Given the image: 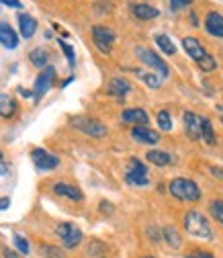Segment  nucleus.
Wrapping results in <instances>:
<instances>
[{
    "mask_svg": "<svg viewBox=\"0 0 223 258\" xmlns=\"http://www.w3.org/2000/svg\"><path fill=\"white\" fill-rule=\"evenodd\" d=\"M182 225H184V232L193 238H201V240H213V232H211V225L207 221V217L199 211H188L182 217Z\"/></svg>",
    "mask_w": 223,
    "mask_h": 258,
    "instance_id": "f257e3e1",
    "label": "nucleus"
},
{
    "mask_svg": "<svg viewBox=\"0 0 223 258\" xmlns=\"http://www.w3.org/2000/svg\"><path fill=\"white\" fill-rule=\"evenodd\" d=\"M168 190L170 195L182 203H197L201 199V188L195 180L190 178H174L170 184H168Z\"/></svg>",
    "mask_w": 223,
    "mask_h": 258,
    "instance_id": "f03ea898",
    "label": "nucleus"
},
{
    "mask_svg": "<svg viewBox=\"0 0 223 258\" xmlns=\"http://www.w3.org/2000/svg\"><path fill=\"white\" fill-rule=\"evenodd\" d=\"M72 125L78 129V132H82V134H86L90 138H105L107 136L105 123H101L99 119H94V117H86V115L72 117Z\"/></svg>",
    "mask_w": 223,
    "mask_h": 258,
    "instance_id": "7ed1b4c3",
    "label": "nucleus"
},
{
    "mask_svg": "<svg viewBox=\"0 0 223 258\" xmlns=\"http://www.w3.org/2000/svg\"><path fill=\"white\" fill-rule=\"evenodd\" d=\"M125 180L133 184V186H145L150 182L147 176V168L139 158H131L129 164H127V172H125Z\"/></svg>",
    "mask_w": 223,
    "mask_h": 258,
    "instance_id": "20e7f679",
    "label": "nucleus"
},
{
    "mask_svg": "<svg viewBox=\"0 0 223 258\" xmlns=\"http://www.w3.org/2000/svg\"><path fill=\"white\" fill-rule=\"evenodd\" d=\"M92 41H94V45H97L99 51L111 53L113 43H115V31L111 27H105V25L92 27Z\"/></svg>",
    "mask_w": 223,
    "mask_h": 258,
    "instance_id": "39448f33",
    "label": "nucleus"
},
{
    "mask_svg": "<svg viewBox=\"0 0 223 258\" xmlns=\"http://www.w3.org/2000/svg\"><path fill=\"white\" fill-rule=\"evenodd\" d=\"M55 234H57V238L61 240V244L66 246V248H76V246H80V242H82V230L78 228V225H74V223H59L57 225V230H55Z\"/></svg>",
    "mask_w": 223,
    "mask_h": 258,
    "instance_id": "423d86ee",
    "label": "nucleus"
},
{
    "mask_svg": "<svg viewBox=\"0 0 223 258\" xmlns=\"http://www.w3.org/2000/svg\"><path fill=\"white\" fill-rule=\"evenodd\" d=\"M135 53H137L139 61H143L145 66H150L152 70H156V74L160 76V78H166V76H168V63H166L160 55H156L152 49H141V47H139Z\"/></svg>",
    "mask_w": 223,
    "mask_h": 258,
    "instance_id": "0eeeda50",
    "label": "nucleus"
},
{
    "mask_svg": "<svg viewBox=\"0 0 223 258\" xmlns=\"http://www.w3.org/2000/svg\"><path fill=\"white\" fill-rule=\"evenodd\" d=\"M31 160H33V164L39 168V170H53L59 166V158L41 150V148H35L33 152H31Z\"/></svg>",
    "mask_w": 223,
    "mask_h": 258,
    "instance_id": "6e6552de",
    "label": "nucleus"
},
{
    "mask_svg": "<svg viewBox=\"0 0 223 258\" xmlns=\"http://www.w3.org/2000/svg\"><path fill=\"white\" fill-rule=\"evenodd\" d=\"M53 76H55V70H53L51 66H45V68L41 70V74H39L37 80H35V88H33L35 101H41V99H43V94L51 88V84H53Z\"/></svg>",
    "mask_w": 223,
    "mask_h": 258,
    "instance_id": "1a4fd4ad",
    "label": "nucleus"
},
{
    "mask_svg": "<svg viewBox=\"0 0 223 258\" xmlns=\"http://www.w3.org/2000/svg\"><path fill=\"white\" fill-rule=\"evenodd\" d=\"M182 121H184V132H186V136L193 140V142H199V140H201L203 117H199V115H195V113L186 111L184 117H182Z\"/></svg>",
    "mask_w": 223,
    "mask_h": 258,
    "instance_id": "9d476101",
    "label": "nucleus"
},
{
    "mask_svg": "<svg viewBox=\"0 0 223 258\" xmlns=\"http://www.w3.org/2000/svg\"><path fill=\"white\" fill-rule=\"evenodd\" d=\"M131 138L137 142V144H143V146H156L160 142V134L154 132V129L145 127V125H135L131 129Z\"/></svg>",
    "mask_w": 223,
    "mask_h": 258,
    "instance_id": "9b49d317",
    "label": "nucleus"
},
{
    "mask_svg": "<svg viewBox=\"0 0 223 258\" xmlns=\"http://www.w3.org/2000/svg\"><path fill=\"white\" fill-rule=\"evenodd\" d=\"M205 31L211 35V37H223V15L217 13V11H211L207 13L205 17Z\"/></svg>",
    "mask_w": 223,
    "mask_h": 258,
    "instance_id": "f8f14e48",
    "label": "nucleus"
},
{
    "mask_svg": "<svg viewBox=\"0 0 223 258\" xmlns=\"http://www.w3.org/2000/svg\"><path fill=\"white\" fill-rule=\"evenodd\" d=\"M182 47H184V51L193 57L197 63L207 55V49H205V45H201V41L197 39V37H184L182 39Z\"/></svg>",
    "mask_w": 223,
    "mask_h": 258,
    "instance_id": "ddd939ff",
    "label": "nucleus"
},
{
    "mask_svg": "<svg viewBox=\"0 0 223 258\" xmlns=\"http://www.w3.org/2000/svg\"><path fill=\"white\" fill-rule=\"evenodd\" d=\"M121 121L123 123H131V125H147L150 117H147V113L143 109L135 107V109H125L121 113Z\"/></svg>",
    "mask_w": 223,
    "mask_h": 258,
    "instance_id": "4468645a",
    "label": "nucleus"
},
{
    "mask_svg": "<svg viewBox=\"0 0 223 258\" xmlns=\"http://www.w3.org/2000/svg\"><path fill=\"white\" fill-rule=\"evenodd\" d=\"M53 192L59 197H66V199H72V201H82L84 195L78 186H72V184H66V182H55L53 184Z\"/></svg>",
    "mask_w": 223,
    "mask_h": 258,
    "instance_id": "2eb2a0df",
    "label": "nucleus"
},
{
    "mask_svg": "<svg viewBox=\"0 0 223 258\" xmlns=\"http://www.w3.org/2000/svg\"><path fill=\"white\" fill-rule=\"evenodd\" d=\"M107 90H109L111 96H115V99H125V96L131 92V84H129V80H125V78H113L109 82Z\"/></svg>",
    "mask_w": 223,
    "mask_h": 258,
    "instance_id": "dca6fc26",
    "label": "nucleus"
},
{
    "mask_svg": "<svg viewBox=\"0 0 223 258\" xmlns=\"http://www.w3.org/2000/svg\"><path fill=\"white\" fill-rule=\"evenodd\" d=\"M19 29H21V35L25 39H31L35 35V31H37V21L31 15H27V13H21L19 15Z\"/></svg>",
    "mask_w": 223,
    "mask_h": 258,
    "instance_id": "f3484780",
    "label": "nucleus"
},
{
    "mask_svg": "<svg viewBox=\"0 0 223 258\" xmlns=\"http://www.w3.org/2000/svg\"><path fill=\"white\" fill-rule=\"evenodd\" d=\"M0 43L7 49H15L19 45V35L15 33V29L7 23H0Z\"/></svg>",
    "mask_w": 223,
    "mask_h": 258,
    "instance_id": "a211bd4d",
    "label": "nucleus"
},
{
    "mask_svg": "<svg viewBox=\"0 0 223 258\" xmlns=\"http://www.w3.org/2000/svg\"><path fill=\"white\" fill-rule=\"evenodd\" d=\"M17 113V101L13 94H7V92H0V117L5 119H11L15 117Z\"/></svg>",
    "mask_w": 223,
    "mask_h": 258,
    "instance_id": "6ab92c4d",
    "label": "nucleus"
},
{
    "mask_svg": "<svg viewBox=\"0 0 223 258\" xmlns=\"http://www.w3.org/2000/svg\"><path fill=\"white\" fill-rule=\"evenodd\" d=\"M129 9H131L133 17H137V19H141V21H150V19H158V17H160V11L154 9V7H150V5L133 3V5H129Z\"/></svg>",
    "mask_w": 223,
    "mask_h": 258,
    "instance_id": "aec40b11",
    "label": "nucleus"
},
{
    "mask_svg": "<svg viewBox=\"0 0 223 258\" xmlns=\"http://www.w3.org/2000/svg\"><path fill=\"white\" fill-rule=\"evenodd\" d=\"M145 158L150 160V164H154V166H170L172 164V156L168 152H162V150H150L145 154Z\"/></svg>",
    "mask_w": 223,
    "mask_h": 258,
    "instance_id": "412c9836",
    "label": "nucleus"
},
{
    "mask_svg": "<svg viewBox=\"0 0 223 258\" xmlns=\"http://www.w3.org/2000/svg\"><path fill=\"white\" fill-rule=\"evenodd\" d=\"M29 59H31V63H33L35 68H45L47 66V61H49V53L45 51V49H41V47H37V49H33L29 53Z\"/></svg>",
    "mask_w": 223,
    "mask_h": 258,
    "instance_id": "4be33fe9",
    "label": "nucleus"
},
{
    "mask_svg": "<svg viewBox=\"0 0 223 258\" xmlns=\"http://www.w3.org/2000/svg\"><path fill=\"white\" fill-rule=\"evenodd\" d=\"M201 140L209 146H217V136L213 132V125L209 119H203V127H201Z\"/></svg>",
    "mask_w": 223,
    "mask_h": 258,
    "instance_id": "5701e85b",
    "label": "nucleus"
},
{
    "mask_svg": "<svg viewBox=\"0 0 223 258\" xmlns=\"http://www.w3.org/2000/svg\"><path fill=\"white\" fill-rule=\"evenodd\" d=\"M162 234H164V240L168 242V246H170V248H174V250H176V248H180V246H182V238L178 236V232L172 228V225H166Z\"/></svg>",
    "mask_w": 223,
    "mask_h": 258,
    "instance_id": "b1692460",
    "label": "nucleus"
},
{
    "mask_svg": "<svg viewBox=\"0 0 223 258\" xmlns=\"http://www.w3.org/2000/svg\"><path fill=\"white\" fill-rule=\"evenodd\" d=\"M156 45L160 47L166 55H174L176 53V45L172 43V39L168 35H156Z\"/></svg>",
    "mask_w": 223,
    "mask_h": 258,
    "instance_id": "393cba45",
    "label": "nucleus"
},
{
    "mask_svg": "<svg viewBox=\"0 0 223 258\" xmlns=\"http://www.w3.org/2000/svg\"><path fill=\"white\" fill-rule=\"evenodd\" d=\"M209 213H211V217H213L215 221H219V223L223 225V201H221V199H213V201L209 203Z\"/></svg>",
    "mask_w": 223,
    "mask_h": 258,
    "instance_id": "a878e982",
    "label": "nucleus"
},
{
    "mask_svg": "<svg viewBox=\"0 0 223 258\" xmlns=\"http://www.w3.org/2000/svg\"><path fill=\"white\" fill-rule=\"evenodd\" d=\"M156 119H158V125H160L162 132H172V117H170V113L166 109H162L160 113H158Z\"/></svg>",
    "mask_w": 223,
    "mask_h": 258,
    "instance_id": "bb28decb",
    "label": "nucleus"
},
{
    "mask_svg": "<svg viewBox=\"0 0 223 258\" xmlns=\"http://www.w3.org/2000/svg\"><path fill=\"white\" fill-rule=\"evenodd\" d=\"M139 78L150 86V88H160L162 86V78L158 76V74H143V72H137Z\"/></svg>",
    "mask_w": 223,
    "mask_h": 258,
    "instance_id": "cd10ccee",
    "label": "nucleus"
},
{
    "mask_svg": "<svg viewBox=\"0 0 223 258\" xmlns=\"http://www.w3.org/2000/svg\"><path fill=\"white\" fill-rule=\"evenodd\" d=\"M41 254H43V258H66V256H63V252H61L59 248H55V246H49V244L41 246Z\"/></svg>",
    "mask_w": 223,
    "mask_h": 258,
    "instance_id": "c85d7f7f",
    "label": "nucleus"
},
{
    "mask_svg": "<svg viewBox=\"0 0 223 258\" xmlns=\"http://www.w3.org/2000/svg\"><path fill=\"white\" fill-rule=\"evenodd\" d=\"M199 68H201L203 72H213V70L217 68V61H215V57H213V55H209V53H207V55L199 61Z\"/></svg>",
    "mask_w": 223,
    "mask_h": 258,
    "instance_id": "c756f323",
    "label": "nucleus"
},
{
    "mask_svg": "<svg viewBox=\"0 0 223 258\" xmlns=\"http://www.w3.org/2000/svg\"><path fill=\"white\" fill-rule=\"evenodd\" d=\"M15 246H17V250L21 252V254H29V242H27V238H23V236H15Z\"/></svg>",
    "mask_w": 223,
    "mask_h": 258,
    "instance_id": "7c9ffc66",
    "label": "nucleus"
},
{
    "mask_svg": "<svg viewBox=\"0 0 223 258\" xmlns=\"http://www.w3.org/2000/svg\"><path fill=\"white\" fill-rule=\"evenodd\" d=\"M59 45H61V49H63V53H66V57H68V61L74 66V61H76V55H74V49H72V45L70 43H66V41H59Z\"/></svg>",
    "mask_w": 223,
    "mask_h": 258,
    "instance_id": "2f4dec72",
    "label": "nucleus"
},
{
    "mask_svg": "<svg viewBox=\"0 0 223 258\" xmlns=\"http://www.w3.org/2000/svg\"><path fill=\"white\" fill-rule=\"evenodd\" d=\"M193 0H170V9L172 11H180V9H184V7H188Z\"/></svg>",
    "mask_w": 223,
    "mask_h": 258,
    "instance_id": "473e14b6",
    "label": "nucleus"
},
{
    "mask_svg": "<svg viewBox=\"0 0 223 258\" xmlns=\"http://www.w3.org/2000/svg\"><path fill=\"white\" fill-rule=\"evenodd\" d=\"M184 258H215V256H213V254H209V252H205V250H195V252L186 254Z\"/></svg>",
    "mask_w": 223,
    "mask_h": 258,
    "instance_id": "72a5a7b5",
    "label": "nucleus"
},
{
    "mask_svg": "<svg viewBox=\"0 0 223 258\" xmlns=\"http://www.w3.org/2000/svg\"><path fill=\"white\" fill-rule=\"evenodd\" d=\"M0 5L11 7V9H23V3H21V0H0Z\"/></svg>",
    "mask_w": 223,
    "mask_h": 258,
    "instance_id": "f704fd0d",
    "label": "nucleus"
},
{
    "mask_svg": "<svg viewBox=\"0 0 223 258\" xmlns=\"http://www.w3.org/2000/svg\"><path fill=\"white\" fill-rule=\"evenodd\" d=\"M11 207V199L9 197H0V211H5Z\"/></svg>",
    "mask_w": 223,
    "mask_h": 258,
    "instance_id": "c9c22d12",
    "label": "nucleus"
},
{
    "mask_svg": "<svg viewBox=\"0 0 223 258\" xmlns=\"http://www.w3.org/2000/svg\"><path fill=\"white\" fill-rule=\"evenodd\" d=\"M101 209H103V213H111V211H113V205L107 203V201H103V203H101Z\"/></svg>",
    "mask_w": 223,
    "mask_h": 258,
    "instance_id": "e433bc0d",
    "label": "nucleus"
},
{
    "mask_svg": "<svg viewBox=\"0 0 223 258\" xmlns=\"http://www.w3.org/2000/svg\"><path fill=\"white\" fill-rule=\"evenodd\" d=\"M211 172L215 174V178H223V168H217V166H213V168H211Z\"/></svg>",
    "mask_w": 223,
    "mask_h": 258,
    "instance_id": "4c0bfd02",
    "label": "nucleus"
},
{
    "mask_svg": "<svg viewBox=\"0 0 223 258\" xmlns=\"http://www.w3.org/2000/svg\"><path fill=\"white\" fill-rule=\"evenodd\" d=\"M5 258H17V254L11 252V250H5Z\"/></svg>",
    "mask_w": 223,
    "mask_h": 258,
    "instance_id": "58836bf2",
    "label": "nucleus"
},
{
    "mask_svg": "<svg viewBox=\"0 0 223 258\" xmlns=\"http://www.w3.org/2000/svg\"><path fill=\"white\" fill-rule=\"evenodd\" d=\"M3 158H5V156H3V150H0V162H3Z\"/></svg>",
    "mask_w": 223,
    "mask_h": 258,
    "instance_id": "ea45409f",
    "label": "nucleus"
},
{
    "mask_svg": "<svg viewBox=\"0 0 223 258\" xmlns=\"http://www.w3.org/2000/svg\"><path fill=\"white\" fill-rule=\"evenodd\" d=\"M143 258H154V256H143Z\"/></svg>",
    "mask_w": 223,
    "mask_h": 258,
    "instance_id": "a19ab883",
    "label": "nucleus"
}]
</instances>
